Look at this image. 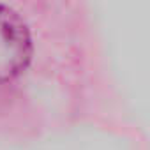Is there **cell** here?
Here are the masks:
<instances>
[{"label": "cell", "mask_w": 150, "mask_h": 150, "mask_svg": "<svg viewBox=\"0 0 150 150\" xmlns=\"http://www.w3.org/2000/svg\"><path fill=\"white\" fill-rule=\"evenodd\" d=\"M32 58V39L25 21L0 6V83H7L27 69Z\"/></svg>", "instance_id": "obj_1"}]
</instances>
